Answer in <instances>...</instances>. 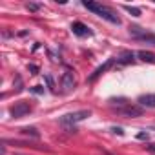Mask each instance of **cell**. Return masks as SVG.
<instances>
[{
    "label": "cell",
    "instance_id": "obj_15",
    "mask_svg": "<svg viewBox=\"0 0 155 155\" xmlns=\"http://www.w3.org/2000/svg\"><path fill=\"white\" fill-rule=\"evenodd\" d=\"M119 60H120V62H131V60H133V53H124Z\"/></svg>",
    "mask_w": 155,
    "mask_h": 155
},
{
    "label": "cell",
    "instance_id": "obj_8",
    "mask_svg": "<svg viewBox=\"0 0 155 155\" xmlns=\"http://www.w3.org/2000/svg\"><path fill=\"white\" fill-rule=\"evenodd\" d=\"M139 106L142 108H155V95L153 93H146L139 97Z\"/></svg>",
    "mask_w": 155,
    "mask_h": 155
},
{
    "label": "cell",
    "instance_id": "obj_5",
    "mask_svg": "<svg viewBox=\"0 0 155 155\" xmlns=\"http://www.w3.org/2000/svg\"><path fill=\"white\" fill-rule=\"evenodd\" d=\"M29 111H31V106H29L28 102H24V101H20V102H15V104L9 108V113H11L15 119H20V117L28 115Z\"/></svg>",
    "mask_w": 155,
    "mask_h": 155
},
{
    "label": "cell",
    "instance_id": "obj_18",
    "mask_svg": "<svg viewBox=\"0 0 155 155\" xmlns=\"http://www.w3.org/2000/svg\"><path fill=\"white\" fill-rule=\"evenodd\" d=\"M29 71H31L33 75H37V73H38V68H37L35 64H31V66H29Z\"/></svg>",
    "mask_w": 155,
    "mask_h": 155
},
{
    "label": "cell",
    "instance_id": "obj_11",
    "mask_svg": "<svg viewBox=\"0 0 155 155\" xmlns=\"http://www.w3.org/2000/svg\"><path fill=\"white\" fill-rule=\"evenodd\" d=\"M137 55H139V58L144 60V62H155V55H153L151 51H144V49H142V51H139Z\"/></svg>",
    "mask_w": 155,
    "mask_h": 155
},
{
    "label": "cell",
    "instance_id": "obj_17",
    "mask_svg": "<svg viewBox=\"0 0 155 155\" xmlns=\"http://www.w3.org/2000/svg\"><path fill=\"white\" fill-rule=\"evenodd\" d=\"M137 139H139V140H148V139H150V135H148V133H144V131H140V133L137 135Z\"/></svg>",
    "mask_w": 155,
    "mask_h": 155
},
{
    "label": "cell",
    "instance_id": "obj_9",
    "mask_svg": "<svg viewBox=\"0 0 155 155\" xmlns=\"http://www.w3.org/2000/svg\"><path fill=\"white\" fill-rule=\"evenodd\" d=\"M113 62H115V60H113V58H110V60H108V62H106V64H102V66H101V68H97V69H95V73H93V75H91V77H90V81H95V79H97V77H99V75H101V73H104V71H106V69H110V68H111V66H113Z\"/></svg>",
    "mask_w": 155,
    "mask_h": 155
},
{
    "label": "cell",
    "instance_id": "obj_2",
    "mask_svg": "<svg viewBox=\"0 0 155 155\" xmlns=\"http://www.w3.org/2000/svg\"><path fill=\"white\" fill-rule=\"evenodd\" d=\"M90 115H91L90 110H79V111H73V113H66V115L60 117V124H62V126H68V128L71 130L77 122H81V120L88 119Z\"/></svg>",
    "mask_w": 155,
    "mask_h": 155
},
{
    "label": "cell",
    "instance_id": "obj_20",
    "mask_svg": "<svg viewBox=\"0 0 155 155\" xmlns=\"http://www.w3.org/2000/svg\"><path fill=\"white\" fill-rule=\"evenodd\" d=\"M148 151H151V153H155V144H150V146H148Z\"/></svg>",
    "mask_w": 155,
    "mask_h": 155
},
{
    "label": "cell",
    "instance_id": "obj_14",
    "mask_svg": "<svg viewBox=\"0 0 155 155\" xmlns=\"http://www.w3.org/2000/svg\"><path fill=\"white\" fill-rule=\"evenodd\" d=\"M40 8H42V6H40V4H35V2H28V4H26V9H28V11H33V13L38 11Z\"/></svg>",
    "mask_w": 155,
    "mask_h": 155
},
{
    "label": "cell",
    "instance_id": "obj_10",
    "mask_svg": "<svg viewBox=\"0 0 155 155\" xmlns=\"http://www.w3.org/2000/svg\"><path fill=\"white\" fill-rule=\"evenodd\" d=\"M20 131H22L24 135H29V137H33V139H38V137H40L38 130H37V128H33V126H26V128H22Z\"/></svg>",
    "mask_w": 155,
    "mask_h": 155
},
{
    "label": "cell",
    "instance_id": "obj_6",
    "mask_svg": "<svg viewBox=\"0 0 155 155\" xmlns=\"http://www.w3.org/2000/svg\"><path fill=\"white\" fill-rule=\"evenodd\" d=\"M60 82H62V88H64V91H71L73 88H75V75H73V71H64V75H62V79H60Z\"/></svg>",
    "mask_w": 155,
    "mask_h": 155
},
{
    "label": "cell",
    "instance_id": "obj_3",
    "mask_svg": "<svg viewBox=\"0 0 155 155\" xmlns=\"http://www.w3.org/2000/svg\"><path fill=\"white\" fill-rule=\"evenodd\" d=\"M130 35L133 38H137V40H140V42H148V44L155 46V35L153 33H148L146 29H142L139 26H131L130 28Z\"/></svg>",
    "mask_w": 155,
    "mask_h": 155
},
{
    "label": "cell",
    "instance_id": "obj_13",
    "mask_svg": "<svg viewBox=\"0 0 155 155\" xmlns=\"http://www.w3.org/2000/svg\"><path fill=\"white\" fill-rule=\"evenodd\" d=\"M44 81H46V84H48L49 91H53V93H55V84H53V79H51V75H44Z\"/></svg>",
    "mask_w": 155,
    "mask_h": 155
},
{
    "label": "cell",
    "instance_id": "obj_16",
    "mask_svg": "<svg viewBox=\"0 0 155 155\" xmlns=\"http://www.w3.org/2000/svg\"><path fill=\"white\" fill-rule=\"evenodd\" d=\"M31 91L37 93V95H40V93H44V88L42 86H35V88H31Z\"/></svg>",
    "mask_w": 155,
    "mask_h": 155
},
{
    "label": "cell",
    "instance_id": "obj_1",
    "mask_svg": "<svg viewBox=\"0 0 155 155\" xmlns=\"http://www.w3.org/2000/svg\"><path fill=\"white\" fill-rule=\"evenodd\" d=\"M82 6H84L86 9H90L91 13H95L97 17H101V18L111 22V24H117V26L120 24V18L117 17V13H115L113 9H110L108 6L101 4V2H90V0H86V2H82Z\"/></svg>",
    "mask_w": 155,
    "mask_h": 155
},
{
    "label": "cell",
    "instance_id": "obj_7",
    "mask_svg": "<svg viewBox=\"0 0 155 155\" xmlns=\"http://www.w3.org/2000/svg\"><path fill=\"white\" fill-rule=\"evenodd\" d=\"M71 29H73V33L77 37H91V29L86 24H82V22H73Z\"/></svg>",
    "mask_w": 155,
    "mask_h": 155
},
{
    "label": "cell",
    "instance_id": "obj_19",
    "mask_svg": "<svg viewBox=\"0 0 155 155\" xmlns=\"http://www.w3.org/2000/svg\"><path fill=\"white\" fill-rule=\"evenodd\" d=\"M113 131H115V133H119V135H122V133H124V131H122V128H113Z\"/></svg>",
    "mask_w": 155,
    "mask_h": 155
},
{
    "label": "cell",
    "instance_id": "obj_4",
    "mask_svg": "<svg viewBox=\"0 0 155 155\" xmlns=\"http://www.w3.org/2000/svg\"><path fill=\"white\" fill-rule=\"evenodd\" d=\"M113 111L119 113V115H122V117L135 119V117H140V115H142L144 108H142V106H133V104L130 102V104H126V106H122V108H115Z\"/></svg>",
    "mask_w": 155,
    "mask_h": 155
},
{
    "label": "cell",
    "instance_id": "obj_12",
    "mask_svg": "<svg viewBox=\"0 0 155 155\" xmlns=\"http://www.w3.org/2000/svg\"><path fill=\"white\" fill-rule=\"evenodd\" d=\"M124 11H128L131 17H140V9L139 8H133V6H122Z\"/></svg>",
    "mask_w": 155,
    "mask_h": 155
}]
</instances>
